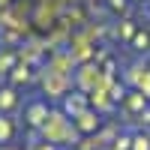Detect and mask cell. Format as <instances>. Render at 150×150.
Listing matches in <instances>:
<instances>
[{
  "instance_id": "obj_4",
  "label": "cell",
  "mask_w": 150,
  "mask_h": 150,
  "mask_svg": "<svg viewBox=\"0 0 150 150\" xmlns=\"http://www.w3.org/2000/svg\"><path fill=\"white\" fill-rule=\"evenodd\" d=\"M6 138H9V123L0 117V141H6Z\"/></svg>"
},
{
  "instance_id": "obj_1",
  "label": "cell",
  "mask_w": 150,
  "mask_h": 150,
  "mask_svg": "<svg viewBox=\"0 0 150 150\" xmlns=\"http://www.w3.org/2000/svg\"><path fill=\"white\" fill-rule=\"evenodd\" d=\"M42 120H48V117H45V108H42V105H33V108H30V123H42Z\"/></svg>"
},
{
  "instance_id": "obj_3",
  "label": "cell",
  "mask_w": 150,
  "mask_h": 150,
  "mask_svg": "<svg viewBox=\"0 0 150 150\" xmlns=\"http://www.w3.org/2000/svg\"><path fill=\"white\" fill-rule=\"evenodd\" d=\"M66 108H69V111H81V108H84V102L78 99V93H75V99H66Z\"/></svg>"
},
{
  "instance_id": "obj_2",
  "label": "cell",
  "mask_w": 150,
  "mask_h": 150,
  "mask_svg": "<svg viewBox=\"0 0 150 150\" xmlns=\"http://www.w3.org/2000/svg\"><path fill=\"white\" fill-rule=\"evenodd\" d=\"M132 150H150V138L147 135H138V138L132 141Z\"/></svg>"
},
{
  "instance_id": "obj_5",
  "label": "cell",
  "mask_w": 150,
  "mask_h": 150,
  "mask_svg": "<svg viewBox=\"0 0 150 150\" xmlns=\"http://www.w3.org/2000/svg\"><path fill=\"white\" fill-rule=\"evenodd\" d=\"M147 9H150V0H147Z\"/></svg>"
}]
</instances>
